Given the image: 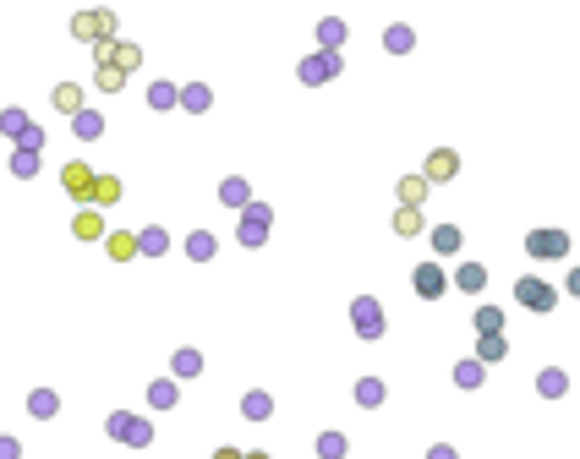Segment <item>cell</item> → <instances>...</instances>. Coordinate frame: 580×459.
Instances as JSON below:
<instances>
[{"instance_id": "2e32d148", "label": "cell", "mask_w": 580, "mask_h": 459, "mask_svg": "<svg viewBox=\"0 0 580 459\" xmlns=\"http://www.w3.org/2000/svg\"><path fill=\"white\" fill-rule=\"evenodd\" d=\"M132 251H143V246H137V235H110V257H121V263H126Z\"/></svg>"}, {"instance_id": "1f68e13d", "label": "cell", "mask_w": 580, "mask_h": 459, "mask_svg": "<svg viewBox=\"0 0 580 459\" xmlns=\"http://www.w3.org/2000/svg\"><path fill=\"white\" fill-rule=\"evenodd\" d=\"M247 459H269V454H247Z\"/></svg>"}, {"instance_id": "4fadbf2b", "label": "cell", "mask_w": 580, "mask_h": 459, "mask_svg": "<svg viewBox=\"0 0 580 459\" xmlns=\"http://www.w3.org/2000/svg\"><path fill=\"white\" fill-rule=\"evenodd\" d=\"M477 328H482V334H504V312H498V306H482V312H477Z\"/></svg>"}, {"instance_id": "6da1fadb", "label": "cell", "mask_w": 580, "mask_h": 459, "mask_svg": "<svg viewBox=\"0 0 580 459\" xmlns=\"http://www.w3.org/2000/svg\"><path fill=\"white\" fill-rule=\"evenodd\" d=\"M515 295H520V306H531V312H553V301H559V290L542 285V279H520Z\"/></svg>"}, {"instance_id": "ffe728a7", "label": "cell", "mask_w": 580, "mask_h": 459, "mask_svg": "<svg viewBox=\"0 0 580 459\" xmlns=\"http://www.w3.org/2000/svg\"><path fill=\"white\" fill-rule=\"evenodd\" d=\"M93 83H99L104 93H115V88H121V71H115V66H99V77H93Z\"/></svg>"}, {"instance_id": "8fae6325", "label": "cell", "mask_w": 580, "mask_h": 459, "mask_svg": "<svg viewBox=\"0 0 580 459\" xmlns=\"http://www.w3.org/2000/svg\"><path fill=\"white\" fill-rule=\"evenodd\" d=\"M433 246L443 251V257H449V251H460V230H455V225H438V230H433Z\"/></svg>"}, {"instance_id": "5b68a950", "label": "cell", "mask_w": 580, "mask_h": 459, "mask_svg": "<svg viewBox=\"0 0 580 459\" xmlns=\"http://www.w3.org/2000/svg\"><path fill=\"white\" fill-rule=\"evenodd\" d=\"M71 28H77V39H99V44H110V28H115V17H110V11H83Z\"/></svg>"}, {"instance_id": "d4e9b609", "label": "cell", "mask_w": 580, "mask_h": 459, "mask_svg": "<svg viewBox=\"0 0 580 459\" xmlns=\"http://www.w3.org/2000/svg\"><path fill=\"white\" fill-rule=\"evenodd\" d=\"M537 388H547V394H564V372H542Z\"/></svg>"}, {"instance_id": "4316f807", "label": "cell", "mask_w": 580, "mask_h": 459, "mask_svg": "<svg viewBox=\"0 0 580 459\" xmlns=\"http://www.w3.org/2000/svg\"><path fill=\"white\" fill-rule=\"evenodd\" d=\"M460 285H465V290H482V268H460Z\"/></svg>"}, {"instance_id": "30bf717a", "label": "cell", "mask_w": 580, "mask_h": 459, "mask_svg": "<svg viewBox=\"0 0 580 459\" xmlns=\"http://www.w3.org/2000/svg\"><path fill=\"white\" fill-rule=\"evenodd\" d=\"M356 405H383V383H378V377H361V383H356Z\"/></svg>"}, {"instance_id": "44dd1931", "label": "cell", "mask_w": 580, "mask_h": 459, "mask_svg": "<svg viewBox=\"0 0 580 459\" xmlns=\"http://www.w3.org/2000/svg\"><path fill=\"white\" fill-rule=\"evenodd\" d=\"M137 246H143V251H165V230H143Z\"/></svg>"}, {"instance_id": "f1b7e54d", "label": "cell", "mask_w": 580, "mask_h": 459, "mask_svg": "<svg viewBox=\"0 0 580 459\" xmlns=\"http://www.w3.org/2000/svg\"><path fill=\"white\" fill-rule=\"evenodd\" d=\"M427 459H455V448H443V443H438V448H433Z\"/></svg>"}, {"instance_id": "3957f363", "label": "cell", "mask_w": 580, "mask_h": 459, "mask_svg": "<svg viewBox=\"0 0 580 459\" xmlns=\"http://www.w3.org/2000/svg\"><path fill=\"white\" fill-rule=\"evenodd\" d=\"M61 181H66V191H71L77 203H93V191H99V175H93L88 165H66Z\"/></svg>"}, {"instance_id": "4dcf8cb0", "label": "cell", "mask_w": 580, "mask_h": 459, "mask_svg": "<svg viewBox=\"0 0 580 459\" xmlns=\"http://www.w3.org/2000/svg\"><path fill=\"white\" fill-rule=\"evenodd\" d=\"M569 290H575V295H580V268H575V273H569Z\"/></svg>"}, {"instance_id": "cb8c5ba5", "label": "cell", "mask_w": 580, "mask_h": 459, "mask_svg": "<svg viewBox=\"0 0 580 459\" xmlns=\"http://www.w3.org/2000/svg\"><path fill=\"white\" fill-rule=\"evenodd\" d=\"M0 126H6L11 137H22V131H28V121H22V109H6V121H0Z\"/></svg>"}, {"instance_id": "52a82bcc", "label": "cell", "mask_w": 580, "mask_h": 459, "mask_svg": "<svg viewBox=\"0 0 580 459\" xmlns=\"http://www.w3.org/2000/svg\"><path fill=\"white\" fill-rule=\"evenodd\" d=\"M422 197H427V175H405L400 181V208H422Z\"/></svg>"}, {"instance_id": "9a60e30c", "label": "cell", "mask_w": 580, "mask_h": 459, "mask_svg": "<svg viewBox=\"0 0 580 459\" xmlns=\"http://www.w3.org/2000/svg\"><path fill=\"white\" fill-rule=\"evenodd\" d=\"M482 361H504V350H509V345H504V334H482Z\"/></svg>"}, {"instance_id": "603a6c76", "label": "cell", "mask_w": 580, "mask_h": 459, "mask_svg": "<svg viewBox=\"0 0 580 459\" xmlns=\"http://www.w3.org/2000/svg\"><path fill=\"white\" fill-rule=\"evenodd\" d=\"M318 454H323V459H340V454H345V443L329 432V438H318Z\"/></svg>"}, {"instance_id": "7402d4cb", "label": "cell", "mask_w": 580, "mask_h": 459, "mask_svg": "<svg viewBox=\"0 0 580 459\" xmlns=\"http://www.w3.org/2000/svg\"><path fill=\"white\" fill-rule=\"evenodd\" d=\"M197 366H203V361H197V350H181V355H175V372H181V377H192Z\"/></svg>"}, {"instance_id": "ac0fdd59", "label": "cell", "mask_w": 580, "mask_h": 459, "mask_svg": "<svg viewBox=\"0 0 580 459\" xmlns=\"http://www.w3.org/2000/svg\"><path fill=\"white\" fill-rule=\"evenodd\" d=\"M55 109H83V93H77V88H55Z\"/></svg>"}, {"instance_id": "484cf974", "label": "cell", "mask_w": 580, "mask_h": 459, "mask_svg": "<svg viewBox=\"0 0 580 459\" xmlns=\"http://www.w3.org/2000/svg\"><path fill=\"white\" fill-rule=\"evenodd\" d=\"M187 251H192V257H208V251H214V235H192Z\"/></svg>"}, {"instance_id": "e0dca14e", "label": "cell", "mask_w": 580, "mask_h": 459, "mask_svg": "<svg viewBox=\"0 0 580 459\" xmlns=\"http://www.w3.org/2000/svg\"><path fill=\"white\" fill-rule=\"evenodd\" d=\"M219 197H225L230 208H241V203H247V181H225V186H219Z\"/></svg>"}, {"instance_id": "7a4b0ae2", "label": "cell", "mask_w": 580, "mask_h": 459, "mask_svg": "<svg viewBox=\"0 0 580 459\" xmlns=\"http://www.w3.org/2000/svg\"><path fill=\"white\" fill-rule=\"evenodd\" d=\"M526 251H531V257H564V251H569V235H564V230H531V235H526Z\"/></svg>"}, {"instance_id": "277c9868", "label": "cell", "mask_w": 580, "mask_h": 459, "mask_svg": "<svg viewBox=\"0 0 580 459\" xmlns=\"http://www.w3.org/2000/svg\"><path fill=\"white\" fill-rule=\"evenodd\" d=\"M351 317H356V334H361V339H378V334H383V312H378L373 295H361V301L351 306Z\"/></svg>"}, {"instance_id": "ba28073f", "label": "cell", "mask_w": 580, "mask_h": 459, "mask_svg": "<svg viewBox=\"0 0 580 459\" xmlns=\"http://www.w3.org/2000/svg\"><path fill=\"white\" fill-rule=\"evenodd\" d=\"M71 230H77V241H99V235H104V219H99V213H93V208H83V213H77V225H71Z\"/></svg>"}, {"instance_id": "7c38bea8", "label": "cell", "mask_w": 580, "mask_h": 459, "mask_svg": "<svg viewBox=\"0 0 580 459\" xmlns=\"http://www.w3.org/2000/svg\"><path fill=\"white\" fill-rule=\"evenodd\" d=\"M93 203H104V208H110V203H121V181H115V175H99V191H93Z\"/></svg>"}, {"instance_id": "d6986e66", "label": "cell", "mask_w": 580, "mask_h": 459, "mask_svg": "<svg viewBox=\"0 0 580 459\" xmlns=\"http://www.w3.org/2000/svg\"><path fill=\"white\" fill-rule=\"evenodd\" d=\"M389 49L405 55V49H411V28H389Z\"/></svg>"}, {"instance_id": "9c48e42d", "label": "cell", "mask_w": 580, "mask_h": 459, "mask_svg": "<svg viewBox=\"0 0 580 459\" xmlns=\"http://www.w3.org/2000/svg\"><path fill=\"white\" fill-rule=\"evenodd\" d=\"M416 290H422V295H427V301H433V295H443V273H438V268H433V263H427V268H422V273H416Z\"/></svg>"}, {"instance_id": "83f0119b", "label": "cell", "mask_w": 580, "mask_h": 459, "mask_svg": "<svg viewBox=\"0 0 580 459\" xmlns=\"http://www.w3.org/2000/svg\"><path fill=\"white\" fill-rule=\"evenodd\" d=\"M0 459H17V443L11 438H0Z\"/></svg>"}, {"instance_id": "8992f818", "label": "cell", "mask_w": 580, "mask_h": 459, "mask_svg": "<svg viewBox=\"0 0 580 459\" xmlns=\"http://www.w3.org/2000/svg\"><path fill=\"white\" fill-rule=\"evenodd\" d=\"M460 175V153L455 148H438L433 159H427V186H433V181H455Z\"/></svg>"}, {"instance_id": "f546056e", "label": "cell", "mask_w": 580, "mask_h": 459, "mask_svg": "<svg viewBox=\"0 0 580 459\" xmlns=\"http://www.w3.org/2000/svg\"><path fill=\"white\" fill-rule=\"evenodd\" d=\"M214 459H247V454H236V448H219V454H214Z\"/></svg>"}, {"instance_id": "5bb4252c", "label": "cell", "mask_w": 580, "mask_h": 459, "mask_svg": "<svg viewBox=\"0 0 580 459\" xmlns=\"http://www.w3.org/2000/svg\"><path fill=\"white\" fill-rule=\"evenodd\" d=\"M394 230H400V235H416V230H422V208H400L394 213Z\"/></svg>"}]
</instances>
